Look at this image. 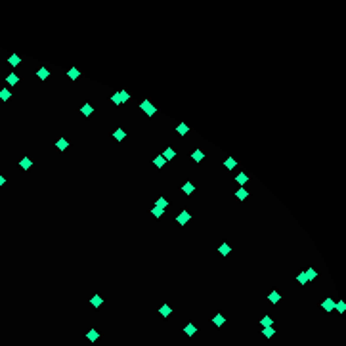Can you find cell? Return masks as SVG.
I'll return each mask as SVG.
<instances>
[{
    "mask_svg": "<svg viewBox=\"0 0 346 346\" xmlns=\"http://www.w3.org/2000/svg\"><path fill=\"white\" fill-rule=\"evenodd\" d=\"M128 100H130V94H128V92H115V94L111 96V101H113L115 105H123L124 101H128Z\"/></svg>",
    "mask_w": 346,
    "mask_h": 346,
    "instance_id": "1",
    "label": "cell"
},
{
    "mask_svg": "<svg viewBox=\"0 0 346 346\" xmlns=\"http://www.w3.org/2000/svg\"><path fill=\"white\" fill-rule=\"evenodd\" d=\"M140 109H142V111H144L147 117H153V115L157 113V109L153 107V105L149 103V101H142V103H140Z\"/></svg>",
    "mask_w": 346,
    "mask_h": 346,
    "instance_id": "2",
    "label": "cell"
},
{
    "mask_svg": "<svg viewBox=\"0 0 346 346\" xmlns=\"http://www.w3.org/2000/svg\"><path fill=\"white\" fill-rule=\"evenodd\" d=\"M189 220H191V214L188 212V210H182V212L176 216V222L180 224V226H186V224H188Z\"/></svg>",
    "mask_w": 346,
    "mask_h": 346,
    "instance_id": "3",
    "label": "cell"
},
{
    "mask_svg": "<svg viewBox=\"0 0 346 346\" xmlns=\"http://www.w3.org/2000/svg\"><path fill=\"white\" fill-rule=\"evenodd\" d=\"M321 308H323L325 312H331V310H335V300H333V298H325L323 302H321Z\"/></svg>",
    "mask_w": 346,
    "mask_h": 346,
    "instance_id": "4",
    "label": "cell"
},
{
    "mask_svg": "<svg viewBox=\"0 0 346 346\" xmlns=\"http://www.w3.org/2000/svg\"><path fill=\"white\" fill-rule=\"evenodd\" d=\"M36 77H38V79H40V80H46V79H48V77H50V71H48V69H46V67H40V69H38V71H36Z\"/></svg>",
    "mask_w": 346,
    "mask_h": 346,
    "instance_id": "5",
    "label": "cell"
},
{
    "mask_svg": "<svg viewBox=\"0 0 346 346\" xmlns=\"http://www.w3.org/2000/svg\"><path fill=\"white\" fill-rule=\"evenodd\" d=\"M80 113H82V115H84V117H90V115H92V113H94V107H92V105H90V103H84V105H82V107H80Z\"/></svg>",
    "mask_w": 346,
    "mask_h": 346,
    "instance_id": "6",
    "label": "cell"
},
{
    "mask_svg": "<svg viewBox=\"0 0 346 346\" xmlns=\"http://www.w3.org/2000/svg\"><path fill=\"white\" fill-rule=\"evenodd\" d=\"M268 300H270V302H272V304H277V302H279V300H281V295H279V293H277V291H272V293H270V295H268Z\"/></svg>",
    "mask_w": 346,
    "mask_h": 346,
    "instance_id": "7",
    "label": "cell"
},
{
    "mask_svg": "<svg viewBox=\"0 0 346 346\" xmlns=\"http://www.w3.org/2000/svg\"><path fill=\"white\" fill-rule=\"evenodd\" d=\"M56 147H58V149H59V151H65V149H67V147H69V142H67V140H65V138H59V140H58V142H56Z\"/></svg>",
    "mask_w": 346,
    "mask_h": 346,
    "instance_id": "8",
    "label": "cell"
},
{
    "mask_svg": "<svg viewBox=\"0 0 346 346\" xmlns=\"http://www.w3.org/2000/svg\"><path fill=\"white\" fill-rule=\"evenodd\" d=\"M86 339H88V340H90V342H96V340H98V339H100V333H98V331H96V329H90V331H88V333H86Z\"/></svg>",
    "mask_w": 346,
    "mask_h": 346,
    "instance_id": "9",
    "label": "cell"
},
{
    "mask_svg": "<svg viewBox=\"0 0 346 346\" xmlns=\"http://www.w3.org/2000/svg\"><path fill=\"white\" fill-rule=\"evenodd\" d=\"M19 61H21V56H19V54H12L10 58H8V63H10L12 67H15V65H19Z\"/></svg>",
    "mask_w": 346,
    "mask_h": 346,
    "instance_id": "10",
    "label": "cell"
},
{
    "mask_svg": "<svg viewBox=\"0 0 346 346\" xmlns=\"http://www.w3.org/2000/svg\"><path fill=\"white\" fill-rule=\"evenodd\" d=\"M113 138H115V140H117V142H123V140H124V138H126V132H124V130H123V128H117V130H115V132H113Z\"/></svg>",
    "mask_w": 346,
    "mask_h": 346,
    "instance_id": "11",
    "label": "cell"
},
{
    "mask_svg": "<svg viewBox=\"0 0 346 346\" xmlns=\"http://www.w3.org/2000/svg\"><path fill=\"white\" fill-rule=\"evenodd\" d=\"M90 304H92V306H94V308H100L101 304H103V298H101L100 295H94V296H92V298H90Z\"/></svg>",
    "mask_w": 346,
    "mask_h": 346,
    "instance_id": "12",
    "label": "cell"
},
{
    "mask_svg": "<svg viewBox=\"0 0 346 346\" xmlns=\"http://www.w3.org/2000/svg\"><path fill=\"white\" fill-rule=\"evenodd\" d=\"M184 333H186V335H188V337H193L195 333H197V327H195L193 323H188V325H186V327H184Z\"/></svg>",
    "mask_w": 346,
    "mask_h": 346,
    "instance_id": "13",
    "label": "cell"
},
{
    "mask_svg": "<svg viewBox=\"0 0 346 346\" xmlns=\"http://www.w3.org/2000/svg\"><path fill=\"white\" fill-rule=\"evenodd\" d=\"M224 165H226V168H228V170H233L235 166H237V161H235L233 157H228L226 161H224Z\"/></svg>",
    "mask_w": 346,
    "mask_h": 346,
    "instance_id": "14",
    "label": "cell"
},
{
    "mask_svg": "<svg viewBox=\"0 0 346 346\" xmlns=\"http://www.w3.org/2000/svg\"><path fill=\"white\" fill-rule=\"evenodd\" d=\"M176 132L180 134V136H186V134L189 132V126H188V124H184V123H180V124L176 126Z\"/></svg>",
    "mask_w": 346,
    "mask_h": 346,
    "instance_id": "15",
    "label": "cell"
},
{
    "mask_svg": "<svg viewBox=\"0 0 346 346\" xmlns=\"http://www.w3.org/2000/svg\"><path fill=\"white\" fill-rule=\"evenodd\" d=\"M174 157H176V151H174L172 147L165 149V153H163V159H165V161H170V159H174Z\"/></svg>",
    "mask_w": 346,
    "mask_h": 346,
    "instance_id": "16",
    "label": "cell"
},
{
    "mask_svg": "<svg viewBox=\"0 0 346 346\" xmlns=\"http://www.w3.org/2000/svg\"><path fill=\"white\" fill-rule=\"evenodd\" d=\"M230 251H231V247L228 245V243H222V245L218 247V252H220L222 256H228V254H230Z\"/></svg>",
    "mask_w": 346,
    "mask_h": 346,
    "instance_id": "17",
    "label": "cell"
},
{
    "mask_svg": "<svg viewBox=\"0 0 346 346\" xmlns=\"http://www.w3.org/2000/svg\"><path fill=\"white\" fill-rule=\"evenodd\" d=\"M17 80H19V77L15 75V73H10V75L6 77V82L10 84V86H14V84H17Z\"/></svg>",
    "mask_w": 346,
    "mask_h": 346,
    "instance_id": "18",
    "label": "cell"
},
{
    "mask_svg": "<svg viewBox=\"0 0 346 346\" xmlns=\"http://www.w3.org/2000/svg\"><path fill=\"white\" fill-rule=\"evenodd\" d=\"M235 180H237V184H241V186H245L247 182H249V176H247L245 172H239L237 176H235Z\"/></svg>",
    "mask_w": 346,
    "mask_h": 346,
    "instance_id": "19",
    "label": "cell"
},
{
    "mask_svg": "<svg viewBox=\"0 0 346 346\" xmlns=\"http://www.w3.org/2000/svg\"><path fill=\"white\" fill-rule=\"evenodd\" d=\"M155 207H157V209H163V210H165L166 207H168V201H166L165 197H159L157 201H155Z\"/></svg>",
    "mask_w": 346,
    "mask_h": 346,
    "instance_id": "20",
    "label": "cell"
},
{
    "mask_svg": "<svg viewBox=\"0 0 346 346\" xmlns=\"http://www.w3.org/2000/svg\"><path fill=\"white\" fill-rule=\"evenodd\" d=\"M212 323H214V325H216V327H222V325H224V323H226V317H224V316H220V314H218V316H214V317H212Z\"/></svg>",
    "mask_w": 346,
    "mask_h": 346,
    "instance_id": "21",
    "label": "cell"
},
{
    "mask_svg": "<svg viewBox=\"0 0 346 346\" xmlns=\"http://www.w3.org/2000/svg\"><path fill=\"white\" fill-rule=\"evenodd\" d=\"M153 165H155L157 168H163V166L166 165V161H165V159H163V155H157L155 159H153Z\"/></svg>",
    "mask_w": 346,
    "mask_h": 346,
    "instance_id": "22",
    "label": "cell"
},
{
    "mask_svg": "<svg viewBox=\"0 0 346 346\" xmlns=\"http://www.w3.org/2000/svg\"><path fill=\"white\" fill-rule=\"evenodd\" d=\"M182 189H184L186 195H189V193H193V191H195V186L191 184V182H186V184L182 186Z\"/></svg>",
    "mask_w": 346,
    "mask_h": 346,
    "instance_id": "23",
    "label": "cell"
},
{
    "mask_svg": "<svg viewBox=\"0 0 346 346\" xmlns=\"http://www.w3.org/2000/svg\"><path fill=\"white\" fill-rule=\"evenodd\" d=\"M31 165H33V163H31V159H29V157H23V159H21V163H19V166H21L23 170H29V168H31Z\"/></svg>",
    "mask_w": 346,
    "mask_h": 346,
    "instance_id": "24",
    "label": "cell"
},
{
    "mask_svg": "<svg viewBox=\"0 0 346 346\" xmlns=\"http://www.w3.org/2000/svg\"><path fill=\"white\" fill-rule=\"evenodd\" d=\"M262 335L266 337V339H272V337L275 335V329H274V327H264V329H262Z\"/></svg>",
    "mask_w": 346,
    "mask_h": 346,
    "instance_id": "25",
    "label": "cell"
},
{
    "mask_svg": "<svg viewBox=\"0 0 346 346\" xmlns=\"http://www.w3.org/2000/svg\"><path fill=\"white\" fill-rule=\"evenodd\" d=\"M235 195H237V199H241V201H243V199L249 197V191H247L245 188H239L237 191H235Z\"/></svg>",
    "mask_w": 346,
    "mask_h": 346,
    "instance_id": "26",
    "label": "cell"
},
{
    "mask_svg": "<svg viewBox=\"0 0 346 346\" xmlns=\"http://www.w3.org/2000/svg\"><path fill=\"white\" fill-rule=\"evenodd\" d=\"M203 157H205V155H203V151H201V149H195V151L193 153H191V159H193V161H203Z\"/></svg>",
    "mask_w": 346,
    "mask_h": 346,
    "instance_id": "27",
    "label": "cell"
},
{
    "mask_svg": "<svg viewBox=\"0 0 346 346\" xmlns=\"http://www.w3.org/2000/svg\"><path fill=\"white\" fill-rule=\"evenodd\" d=\"M260 323H262V327H272V325H274V319H272L270 316H266V317L260 319Z\"/></svg>",
    "mask_w": 346,
    "mask_h": 346,
    "instance_id": "28",
    "label": "cell"
},
{
    "mask_svg": "<svg viewBox=\"0 0 346 346\" xmlns=\"http://www.w3.org/2000/svg\"><path fill=\"white\" fill-rule=\"evenodd\" d=\"M67 77H69L71 80H77V79H79V71H77L75 67H71V69L67 71Z\"/></svg>",
    "mask_w": 346,
    "mask_h": 346,
    "instance_id": "29",
    "label": "cell"
},
{
    "mask_svg": "<svg viewBox=\"0 0 346 346\" xmlns=\"http://www.w3.org/2000/svg\"><path fill=\"white\" fill-rule=\"evenodd\" d=\"M304 274H306V279H308V281H312V279H316V277H317V272H316V270H312V268H310V270H306Z\"/></svg>",
    "mask_w": 346,
    "mask_h": 346,
    "instance_id": "30",
    "label": "cell"
},
{
    "mask_svg": "<svg viewBox=\"0 0 346 346\" xmlns=\"http://www.w3.org/2000/svg\"><path fill=\"white\" fill-rule=\"evenodd\" d=\"M170 312H172V310H170L168 304H163V306H161V316H163V317H168Z\"/></svg>",
    "mask_w": 346,
    "mask_h": 346,
    "instance_id": "31",
    "label": "cell"
},
{
    "mask_svg": "<svg viewBox=\"0 0 346 346\" xmlns=\"http://www.w3.org/2000/svg\"><path fill=\"white\" fill-rule=\"evenodd\" d=\"M10 98H12V92L8 90V88L0 90V100H4V101H6V100H10Z\"/></svg>",
    "mask_w": 346,
    "mask_h": 346,
    "instance_id": "32",
    "label": "cell"
},
{
    "mask_svg": "<svg viewBox=\"0 0 346 346\" xmlns=\"http://www.w3.org/2000/svg\"><path fill=\"white\" fill-rule=\"evenodd\" d=\"M335 308H337V312H339V314H344L346 304H344V302H335Z\"/></svg>",
    "mask_w": 346,
    "mask_h": 346,
    "instance_id": "33",
    "label": "cell"
},
{
    "mask_svg": "<svg viewBox=\"0 0 346 346\" xmlns=\"http://www.w3.org/2000/svg\"><path fill=\"white\" fill-rule=\"evenodd\" d=\"M151 214H153V216H163V214H165V210H163V209H157V207H155V209H151Z\"/></svg>",
    "mask_w": 346,
    "mask_h": 346,
    "instance_id": "34",
    "label": "cell"
},
{
    "mask_svg": "<svg viewBox=\"0 0 346 346\" xmlns=\"http://www.w3.org/2000/svg\"><path fill=\"white\" fill-rule=\"evenodd\" d=\"M296 279H298V283H300V285H306V283H308L306 274H304V272H302V274H298V277H296Z\"/></svg>",
    "mask_w": 346,
    "mask_h": 346,
    "instance_id": "35",
    "label": "cell"
},
{
    "mask_svg": "<svg viewBox=\"0 0 346 346\" xmlns=\"http://www.w3.org/2000/svg\"><path fill=\"white\" fill-rule=\"evenodd\" d=\"M4 182H6V180H4V176H2V174H0V188H2V186H4Z\"/></svg>",
    "mask_w": 346,
    "mask_h": 346,
    "instance_id": "36",
    "label": "cell"
}]
</instances>
